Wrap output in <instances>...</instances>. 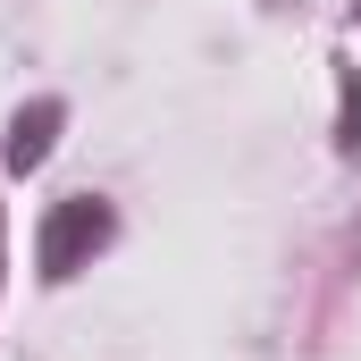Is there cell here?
Wrapping results in <instances>:
<instances>
[{
  "mask_svg": "<svg viewBox=\"0 0 361 361\" xmlns=\"http://www.w3.org/2000/svg\"><path fill=\"white\" fill-rule=\"evenodd\" d=\"M353 17H361V0H353Z\"/></svg>",
  "mask_w": 361,
  "mask_h": 361,
  "instance_id": "4",
  "label": "cell"
},
{
  "mask_svg": "<svg viewBox=\"0 0 361 361\" xmlns=\"http://www.w3.org/2000/svg\"><path fill=\"white\" fill-rule=\"evenodd\" d=\"M109 235H118V210L101 193H68V202H51V219L34 235V269L51 277V286H68L76 269H92L109 252Z\"/></svg>",
  "mask_w": 361,
  "mask_h": 361,
  "instance_id": "1",
  "label": "cell"
},
{
  "mask_svg": "<svg viewBox=\"0 0 361 361\" xmlns=\"http://www.w3.org/2000/svg\"><path fill=\"white\" fill-rule=\"evenodd\" d=\"M59 126H68V101H25L17 118H8V143H0V169L8 177H34L42 160H51V143H59Z\"/></svg>",
  "mask_w": 361,
  "mask_h": 361,
  "instance_id": "2",
  "label": "cell"
},
{
  "mask_svg": "<svg viewBox=\"0 0 361 361\" xmlns=\"http://www.w3.org/2000/svg\"><path fill=\"white\" fill-rule=\"evenodd\" d=\"M336 143H345V152L361 143V76L353 68H345V101H336Z\"/></svg>",
  "mask_w": 361,
  "mask_h": 361,
  "instance_id": "3",
  "label": "cell"
}]
</instances>
